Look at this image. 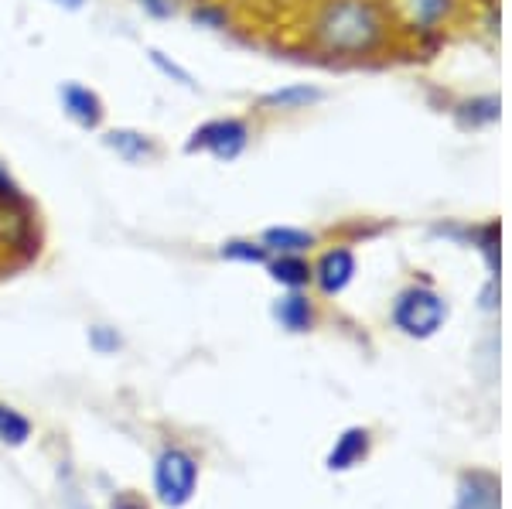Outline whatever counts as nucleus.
<instances>
[{"label":"nucleus","mask_w":512,"mask_h":509,"mask_svg":"<svg viewBox=\"0 0 512 509\" xmlns=\"http://www.w3.org/2000/svg\"><path fill=\"white\" fill-rule=\"evenodd\" d=\"M315 38L332 55L373 52L383 38V14L373 0H332L318 14Z\"/></svg>","instance_id":"1"},{"label":"nucleus","mask_w":512,"mask_h":509,"mask_svg":"<svg viewBox=\"0 0 512 509\" xmlns=\"http://www.w3.org/2000/svg\"><path fill=\"white\" fill-rule=\"evenodd\" d=\"M198 482V465L188 451L168 448L158 458V469H154V489L164 506H185L195 496Z\"/></svg>","instance_id":"2"},{"label":"nucleus","mask_w":512,"mask_h":509,"mask_svg":"<svg viewBox=\"0 0 512 509\" xmlns=\"http://www.w3.org/2000/svg\"><path fill=\"white\" fill-rule=\"evenodd\" d=\"M246 141H250V130H246L239 120H209L188 137L185 151L188 154L209 151L212 158H219V161H233L246 147Z\"/></svg>","instance_id":"3"},{"label":"nucleus","mask_w":512,"mask_h":509,"mask_svg":"<svg viewBox=\"0 0 512 509\" xmlns=\"http://www.w3.org/2000/svg\"><path fill=\"white\" fill-rule=\"evenodd\" d=\"M444 315V301L431 291H407L393 308V322L403 328L407 335H431L441 328Z\"/></svg>","instance_id":"4"},{"label":"nucleus","mask_w":512,"mask_h":509,"mask_svg":"<svg viewBox=\"0 0 512 509\" xmlns=\"http://www.w3.org/2000/svg\"><path fill=\"white\" fill-rule=\"evenodd\" d=\"M59 96H62L65 113H69L79 127H86V130L99 127V120H103V103H99V96L93 89L79 86V82H65L59 89Z\"/></svg>","instance_id":"5"},{"label":"nucleus","mask_w":512,"mask_h":509,"mask_svg":"<svg viewBox=\"0 0 512 509\" xmlns=\"http://www.w3.org/2000/svg\"><path fill=\"white\" fill-rule=\"evenodd\" d=\"M458 509H499V482L485 472H472L461 479Z\"/></svg>","instance_id":"6"},{"label":"nucleus","mask_w":512,"mask_h":509,"mask_svg":"<svg viewBox=\"0 0 512 509\" xmlns=\"http://www.w3.org/2000/svg\"><path fill=\"white\" fill-rule=\"evenodd\" d=\"M352 274H355V260H352L349 250H332L318 264V284L325 287L328 294L342 291V287L352 281Z\"/></svg>","instance_id":"7"},{"label":"nucleus","mask_w":512,"mask_h":509,"mask_svg":"<svg viewBox=\"0 0 512 509\" xmlns=\"http://www.w3.org/2000/svg\"><path fill=\"white\" fill-rule=\"evenodd\" d=\"M366 448H369V434L362 431V428H352V431H345L342 438H338V445L335 451L328 455V469H352L355 462H359L362 455H366Z\"/></svg>","instance_id":"8"},{"label":"nucleus","mask_w":512,"mask_h":509,"mask_svg":"<svg viewBox=\"0 0 512 509\" xmlns=\"http://www.w3.org/2000/svg\"><path fill=\"white\" fill-rule=\"evenodd\" d=\"M103 144L127 161H144L154 154V144L147 141L144 134H137V130H110V134L103 137Z\"/></svg>","instance_id":"9"},{"label":"nucleus","mask_w":512,"mask_h":509,"mask_svg":"<svg viewBox=\"0 0 512 509\" xmlns=\"http://www.w3.org/2000/svg\"><path fill=\"white\" fill-rule=\"evenodd\" d=\"M311 243H315V236L304 233V229L280 226V229H267V233H263V246H267V250H280V253H301V250H308Z\"/></svg>","instance_id":"10"},{"label":"nucleus","mask_w":512,"mask_h":509,"mask_svg":"<svg viewBox=\"0 0 512 509\" xmlns=\"http://www.w3.org/2000/svg\"><path fill=\"white\" fill-rule=\"evenodd\" d=\"M274 315L280 318V325L291 328V332H304V328L311 325V308L304 298H297V294H291V298H280V305L274 308Z\"/></svg>","instance_id":"11"},{"label":"nucleus","mask_w":512,"mask_h":509,"mask_svg":"<svg viewBox=\"0 0 512 509\" xmlns=\"http://www.w3.org/2000/svg\"><path fill=\"white\" fill-rule=\"evenodd\" d=\"M321 93L311 86H287V89H277V93H267L263 96V106H280V110H297V106H308V103H318Z\"/></svg>","instance_id":"12"},{"label":"nucleus","mask_w":512,"mask_h":509,"mask_svg":"<svg viewBox=\"0 0 512 509\" xmlns=\"http://www.w3.org/2000/svg\"><path fill=\"white\" fill-rule=\"evenodd\" d=\"M270 274H274V281L287 284V287H301V284H308L311 267L304 264L301 257H280L277 264L270 267Z\"/></svg>","instance_id":"13"},{"label":"nucleus","mask_w":512,"mask_h":509,"mask_svg":"<svg viewBox=\"0 0 512 509\" xmlns=\"http://www.w3.org/2000/svg\"><path fill=\"white\" fill-rule=\"evenodd\" d=\"M28 434H31V424L24 421L18 410L0 407V441H7V445H24Z\"/></svg>","instance_id":"14"},{"label":"nucleus","mask_w":512,"mask_h":509,"mask_svg":"<svg viewBox=\"0 0 512 509\" xmlns=\"http://www.w3.org/2000/svg\"><path fill=\"white\" fill-rule=\"evenodd\" d=\"M147 55H151V65H154V69L161 72V76L175 79L178 86H185V89H195V79H192V72H188V69H181L178 62H171L168 55H164V52H158V48H151V52H147Z\"/></svg>","instance_id":"15"},{"label":"nucleus","mask_w":512,"mask_h":509,"mask_svg":"<svg viewBox=\"0 0 512 509\" xmlns=\"http://www.w3.org/2000/svg\"><path fill=\"white\" fill-rule=\"evenodd\" d=\"M219 253L226 260H243V264H263V260H267V246H256V243H246V240L226 243Z\"/></svg>","instance_id":"16"},{"label":"nucleus","mask_w":512,"mask_h":509,"mask_svg":"<svg viewBox=\"0 0 512 509\" xmlns=\"http://www.w3.org/2000/svg\"><path fill=\"white\" fill-rule=\"evenodd\" d=\"M0 205H24V195L18 182H14L11 175H7V168L0 164Z\"/></svg>","instance_id":"17"},{"label":"nucleus","mask_w":512,"mask_h":509,"mask_svg":"<svg viewBox=\"0 0 512 509\" xmlns=\"http://www.w3.org/2000/svg\"><path fill=\"white\" fill-rule=\"evenodd\" d=\"M192 21L198 28H222L226 24V14L222 11H212V7H195L192 11Z\"/></svg>","instance_id":"18"},{"label":"nucleus","mask_w":512,"mask_h":509,"mask_svg":"<svg viewBox=\"0 0 512 509\" xmlns=\"http://www.w3.org/2000/svg\"><path fill=\"white\" fill-rule=\"evenodd\" d=\"M137 4L144 7L151 18H171L175 7H178V0H137Z\"/></svg>","instance_id":"19"},{"label":"nucleus","mask_w":512,"mask_h":509,"mask_svg":"<svg viewBox=\"0 0 512 509\" xmlns=\"http://www.w3.org/2000/svg\"><path fill=\"white\" fill-rule=\"evenodd\" d=\"M93 342H96V349H103V352H110V349L120 346L117 335H110L106 328H93Z\"/></svg>","instance_id":"20"},{"label":"nucleus","mask_w":512,"mask_h":509,"mask_svg":"<svg viewBox=\"0 0 512 509\" xmlns=\"http://www.w3.org/2000/svg\"><path fill=\"white\" fill-rule=\"evenodd\" d=\"M113 509H144L137 503V499H130V496H120L117 503H113Z\"/></svg>","instance_id":"21"},{"label":"nucleus","mask_w":512,"mask_h":509,"mask_svg":"<svg viewBox=\"0 0 512 509\" xmlns=\"http://www.w3.org/2000/svg\"><path fill=\"white\" fill-rule=\"evenodd\" d=\"M55 4L65 7V11H79V7L86 4V0H55Z\"/></svg>","instance_id":"22"}]
</instances>
